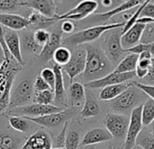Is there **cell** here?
I'll use <instances>...</instances> for the list:
<instances>
[{"label":"cell","instance_id":"6da1fadb","mask_svg":"<svg viewBox=\"0 0 154 149\" xmlns=\"http://www.w3.org/2000/svg\"><path fill=\"white\" fill-rule=\"evenodd\" d=\"M86 51V66L84 74L85 84L105 78L115 69L103 50L94 45H88Z\"/></svg>","mask_w":154,"mask_h":149},{"label":"cell","instance_id":"7a4b0ae2","mask_svg":"<svg viewBox=\"0 0 154 149\" xmlns=\"http://www.w3.org/2000/svg\"><path fill=\"white\" fill-rule=\"evenodd\" d=\"M22 66L15 59H6L0 69V115L8 109L12 85L17 73L22 69Z\"/></svg>","mask_w":154,"mask_h":149},{"label":"cell","instance_id":"3957f363","mask_svg":"<svg viewBox=\"0 0 154 149\" xmlns=\"http://www.w3.org/2000/svg\"><path fill=\"white\" fill-rule=\"evenodd\" d=\"M145 97L148 96L133 84L131 87L128 88L121 96L110 101V107L116 114L131 116L133 109L145 103L148 99H145Z\"/></svg>","mask_w":154,"mask_h":149},{"label":"cell","instance_id":"277c9868","mask_svg":"<svg viewBox=\"0 0 154 149\" xmlns=\"http://www.w3.org/2000/svg\"><path fill=\"white\" fill-rule=\"evenodd\" d=\"M125 23H112V24H107V25L94 26L86 29H84L82 31L72 34L71 36L63 39L62 44L69 46H78L80 45H84V44L97 40L100 36H102L107 31L123 27Z\"/></svg>","mask_w":154,"mask_h":149},{"label":"cell","instance_id":"5b68a950","mask_svg":"<svg viewBox=\"0 0 154 149\" xmlns=\"http://www.w3.org/2000/svg\"><path fill=\"white\" fill-rule=\"evenodd\" d=\"M103 36L102 49L112 64H119L124 57V54L127 53L122 46V27L107 31Z\"/></svg>","mask_w":154,"mask_h":149},{"label":"cell","instance_id":"8992f818","mask_svg":"<svg viewBox=\"0 0 154 149\" xmlns=\"http://www.w3.org/2000/svg\"><path fill=\"white\" fill-rule=\"evenodd\" d=\"M65 108L56 106L54 105H40V104H31L21 107H17L7 112V116H26V117H40L50 114L58 113Z\"/></svg>","mask_w":154,"mask_h":149},{"label":"cell","instance_id":"52a82bcc","mask_svg":"<svg viewBox=\"0 0 154 149\" xmlns=\"http://www.w3.org/2000/svg\"><path fill=\"white\" fill-rule=\"evenodd\" d=\"M34 94L35 90L32 83L29 80L22 81L11 91L9 106L7 112L17 107L27 106L28 103L32 100Z\"/></svg>","mask_w":154,"mask_h":149},{"label":"cell","instance_id":"ba28073f","mask_svg":"<svg viewBox=\"0 0 154 149\" xmlns=\"http://www.w3.org/2000/svg\"><path fill=\"white\" fill-rule=\"evenodd\" d=\"M104 124L106 129L111 133L113 138L125 140L130 125V116L116 113H109L105 116Z\"/></svg>","mask_w":154,"mask_h":149},{"label":"cell","instance_id":"9c48e42d","mask_svg":"<svg viewBox=\"0 0 154 149\" xmlns=\"http://www.w3.org/2000/svg\"><path fill=\"white\" fill-rule=\"evenodd\" d=\"M76 113V108L72 107V108H65L64 110L58 112V113H54L50 114L45 116H40V117H26L29 121H31L34 124H36L42 127L45 128H54L62 124H64L65 122L72 120V116Z\"/></svg>","mask_w":154,"mask_h":149},{"label":"cell","instance_id":"30bf717a","mask_svg":"<svg viewBox=\"0 0 154 149\" xmlns=\"http://www.w3.org/2000/svg\"><path fill=\"white\" fill-rule=\"evenodd\" d=\"M141 110H142V105L133 109L132 112L131 113L130 125L126 135V138L124 140L123 149H132L134 146H136L137 138L140 134V132L142 131V127H143Z\"/></svg>","mask_w":154,"mask_h":149},{"label":"cell","instance_id":"8fae6325","mask_svg":"<svg viewBox=\"0 0 154 149\" xmlns=\"http://www.w3.org/2000/svg\"><path fill=\"white\" fill-rule=\"evenodd\" d=\"M98 8V1L94 0H85L80 2L74 8L67 13L57 16V20H83L91 16Z\"/></svg>","mask_w":154,"mask_h":149},{"label":"cell","instance_id":"7c38bea8","mask_svg":"<svg viewBox=\"0 0 154 149\" xmlns=\"http://www.w3.org/2000/svg\"><path fill=\"white\" fill-rule=\"evenodd\" d=\"M135 77H136L135 72H131V73H115V72H112L102 79L94 80V81H91V82L86 83L85 85V87L89 88V89H101V88H104L106 87L112 86V85L131 82Z\"/></svg>","mask_w":154,"mask_h":149},{"label":"cell","instance_id":"4fadbf2b","mask_svg":"<svg viewBox=\"0 0 154 149\" xmlns=\"http://www.w3.org/2000/svg\"><path fill=\"white\" fill-rule=\"evenodd\" d=\"M86 66V51L85 49H80L76 51L72 55L69 63L63 66L64 71L70 78L71 84L73 83V79L85 73Z\"/></svg>","mask_w":154,"mask_h":149},{"label":"cell","instance_id":"5bb4252c","mask_svg":"<svg viewBox=\"0 0 154 149\" xmlns=\"http://www.w3.org/2000/svg\"><path fill=\"white\" fill-rule=\"evenodd\" d=\"M21 6L33 9L47 17L55 18L56 14V3L52 0H27L21 1Z\"/></svg>","mask_w":154,"mask_h":149},{"label":"cell","instance_id":"9a60e30c","mask_svg":"<svg viewBox=\"0 0 154 149\" xmlns=\"http://www.w3.org/2000/svg\"><path fill=\"white\" fill-rule=\"evenodd\" d=\"M21 149H52V138L42 130H36L24 143Z\"/></svg>","mask_w":154,"mask_h":149},{"label":"cell","instance_id":"2e32d148","mask_svg":"<svg viewBox=\"0 0 154 149\" xmlns=\"http://www.w3.org/2000/svg\"><path fill=\"white\" fill-rule=\"evenodd\" d=\"M112 139H113L112 135L106 128H103V127L94 128L89 130L85 135L84 138L81 140L80 148L88 145H94L100 143L108 142Z\"/></svg>","mask_w":154,"mask_h":149},{"label":"cell","instance_id":"e0dca14e","mask_svg":"<svg viewBox=\"0 0 154 149\" xmlns=\"http://www.w3.org/2000/svg\"><path fill=\"white\" fill-rule=\"evenodd\" d=\"M4 39H5L7 47L9 53L11 54V55L13 56V58L17 63L23 65L24 61H23L22 53H21V41H20L17 32L6 28Z\"/></svg>","mask_w":154,"mask_h":149},{"label":"cell","instance_id":"ac0fdd59","mask_svg":"<svg viewBox=\"0 0 154 149\" xmlns=\"http://www.w3.org/2000/svg\"><path fill=\"white\" fill-rule=\"evenodd\" d=\"M53 70L55 74V85H54V106L63 107L65 106V87L63 76V67L54 64L53 65Z\"/></svg>","mask_w":154,"mask_h":149},{"label":"cell","instance_id":"d6986e66","mask_svg":"<svg viewBox=\"0 0 154 149\" xmlns=\"http://www.w3.org/2000/svg\"><path fill=\"white\" fill-rule=\"evenodd\" d=\"M0 25L14 31L25 30L29 27L26 17L17 14H1L0 13Z\"/></svg>","mask_w":154,"mask_h":149},{"label":"cell","instance_id":"ffe728a7","mask_svg":"<svg viewBox=\"0 0 154 149\" xmlns=\"http://www.w3.org/2000/svg\"><path fill=\"white\" fill-rule=\"evenodd\" d=\"M146 25L137 23L122 36V46L124 50H128L140 43L141 36Z\"/></svg>","mask_w":154,"mask_h":149},{"label":"cell","instance_id":"44dd1931","mask_svg":"<svg viewBox=\"0 0 154 149\" xmlns=\"http://www.w3.org/2000/svg\"><path fill=\"white\" fill-rule=\"evenodd\" d=\"M62 35L63 32H54L51 34L50 39L47 42V44L43 47L40 55H38V57L40 58L41 61L46 63L48 61H50L51 59H53L54 54V52L60 47L62 46V42H63V38H62Z\"/></svg>","mask_w":154,"mask_h":149},{"label":"cell","instance_id":"7402d4cb","mask_svg":"<svg viewBox=\"0 0 154 149\" xmlns=\"http://www.w3.org/2000/svg\"><path fill=\"white\" fill-rule=\"evenodd\" d=\"M144 1H139V0H128V1H124L122 2L120 6L107 11V12H104V13H100V14H95L94 15V17L102 22V21H107L109 20L110 18H112V17L120 14V13H122L124 11H127V10H130L133 8H136V7H139L140 6Z\"/></svg>","mask_w":154,"mask_h":149},{"label":"cell","instance_id":"603a6c76","mask_svg":"<svg viewBox=\"0 0 154 149\" xmlns=\"http://www.w3.org/2000/svg\"><path fill=\"white\" fill-rule=\"evenodd\" d=\"M23 138L8 129H0V149H21Z\"/></svg>","mask_w":154,"mask_h":149},{"label":"cell","instance_id":"cb8c5ba5","mask_svg":"<svg viewBox=\"0 0 154 149\" xmlns=\"http://www.w3.org/2000/svg\"><path fill=\"white\" fill-rule=\"evenodd\" d=\"M133 86V82L122 83L117 85H112L106 87L102 89L99 94V99L102 101H112L121 96L123 92H125L128 88Z\"/></svg>","mask_w":154,"mask_h":149},{"label":"cell","instance_id":"d4e9b609","mask_svg":"<svg viewBox=\"0 0 154 149\" xmlns=\"http://www.w3.org/2000/svg\"><path fill=\"white\" fill-rule=\"evenodd\" d=\"M69 98L72 107H78L86 101L85 87L82 83L73 82L71 84L69 88Z\"/></svg>","mask_w":154,"mask_h":149},{"label":"cell","instance_id":"484cf974","mask_svg":"<svg viewBox=\"0 0 154 149\" xmlns=\"http://www.w3.org/2000/svg\"><path fill=\"white\" fill-rule=\"evenodd\" d=\"M27 20L29 23V27L37 28L38 29H45V27H48L52 25H54L55 22H57V18H50L47 17L36 11H33L31 12L28 16H27Z\"/></svg>","mask_w":154,"mask_h":149},{"label":"cell","instance_id":"4316f807","mask_svg":"<svg viewBox=\"0 0 154 149\" xmlns=\"http://www.w3.org/2000/svg\"><path fill=\"white\" fill-rule=\"evenodd\" d=\"M152 58V55L149 51H145L139 55V60L135 70L136 77H138L140 79H143L147 77L149 67L151 65Z\"/></svg>","mask_w":154,"mask_h":149},{"label":"cell","instance_id":"83f0119b","mask_svg":"<svg viewBox=\"0 0 154 149\" xmlns=\"http://www.w3.org/2000/svg\"><path fill=\"white\" fill-rule=\"evenodd\" d=\"M20 41H21V46L26 51H27L28 53L33 54V55H40L43 47L40 46L36 43L35 36H34V33H32L30 31L24 32Z\"/></svg>","mask_w":154,"mask_h":149},{"label":"cell","instance_id":"f1b7e54d","mask_svg":"<svg viewBox=\"0 0 154 149\" xmlns=\"http://www.w3.org/2000/svg\"><path fill=\"white\" fill-rule=\"evenodd\" d=\"M139 60V55L134 54L126 55L122 60L117 65L114 71L115 73H131L135 72L137 64Z\"/></svg>","mask_w":154,"mask_h":149},{"label":"cell","instance_id":"f546056e","mask_svg":"<svg viewBox=\"0 0 154 149\" xmlns=\"http://www.w3.org/2000/svg\"><path fill=\"white\" fill-rule=\"evenodd\" d=\"M9 126L15 131L22 134L27 133L31 128V121L26 119V116H10L8 117Z\"/></svg>","mask_w":154,"mask_h":149},{"label":"cell","instance_id":"4dcf8cb0","mask_svg":"<svg viewBox=\"0 0 154 149\" xmlns=\"http://www.w3.org/2000/svg\"><path fill=\"white\" fill-rule=\"evenodd\" d=\"M141 118L143 126H149L154 120V100L148 98L142 105Z\"/></svg>","mask_w":154,"mask_h":149},{"label":"cell","instance_id":"1f68e13d","mask_svg":"<svg viewBox=\"0 0 154 149\" xmlns=\"http://www.w3.org/2000/svg\"><path fill=\"white\" fill-rule=\"evenodd\" d=\"M72 54L71 53L70 49L64 46H62L54 52L53 60L54 61V63L56 65L63 67L69 63V61L72 58Z\"/></svg>","mask_w":154,"mask_h":149},{"label":"cell","instance_id":"d6a6232c","mask_svg":"<svg viewBox=\"0 0 154 149\" xmlns=\"http://www.w3.org/2000/svg\"><path fill=\"white\" fill-rule=\"evenodd\" d=\"M136 145L142 149H154V136L149 130L144 129L140 132L137 138Z\"/></svg>","mask_w":154,"mask_h":149},{"label":"cell","instance_id":"836d02e7","mask_svg":"<svg viewBox=\"0 0 154 149\" xmlns=\"http://www.w3.org/2000/svg\"><path fill=\"white\" fill-rule=\"evenodd\" d=\"M98 113H99V106L97 102H95L91 98H86L83 109L81 110L80 116L84 119H86L97 116Z\"/></svg>","mask_w":154,"mask_h":149},{"label":"cell","instance_id":"e575fe53","mask_svg":"<svg viewBox=\"0 0 154 149\" xmlns=\"http://www.w3.org/2000/svg\"><path fill=\"white\" fill-rule=\"evenodd\" d=\"M35 104L40 105H54V92L52 89H48L42 92H35Z\"/></svg>","mask_w":154,"mask_h":149},{"label":"cell","instance_id":"d590c367","mask_svg":"<svg viewBox=\"0 0 154 149\" xmlns=\"http://www.w3.org/2000/svg\"><path fill=\"white\" fill-rule=\"evenodd\" d=\"M22 8L21 1L17 0H0V12L1 14H13Z\"/></svg>","mask_w":154,"mask_h":149},{"label":"cell","instance_id":"8d00e7d4","mask_svg":"<svg viewBox=\"0 0 154 149\" xmlns=\"http://www.w3.org/2000/svg\"><path fill=\"white\" fill-rule=\"evenodd\" d=\"M148 2H149V1H144L140 6H139L138 8L136 9V11L131 15V17L125 22V25H124V27H122V35H123L124 33H126L129 29H131L134 25H136V24L138 23V20L140 18V14H141L143 8H145V6L147 5Z\"/></svg>","mask_w":154,"mask_h":149},{"label":"cell","instance_id":"74e56055","mask_svg":"<svg viewBox=\"0 0 154 149\" xmlns=\"http://www.w3.org/2000/svg\"><path fill=\"white\" fill-rule=\"evenodd\" d=\"M72 120L65 122L63 125L61 132L52 139V147H65V141H66V132L68 129V125Z\"/></svg>","mask_w":154,"mask_h":149},{"label":"cell","instance_id":"f35d334b","mask_svg":"<svg viewBox=\"0 0 154 149\" xmlns=\"http://www.w3.org/2000/svg\"><path fill=\"white\" fill-rule=\"evenodd\" d=\"M80 135L76 131H70L67 133L65 149H78L80 148Z\"/></svg>","mask_w":154,"mask_h":149},{"label":"cell","instance_id":"ab89813d","mask_svg":"<svg viewBox=\"0 0 154 149\" xmlns=\"http://www.w3.org/2000/svg\"><path fill=\"white\" fill-rule=\"evenodd\" d=\"M140 43L144 45H151L154 43V24L149 23L145 26L143 30Z\"/></svg>","mask_w":154,"mask_h":149},{"label":"cell","instance_id":"60d3db41","mask_svg":"<svg viewBox=\"0 0 154 149\" xmlns=\"http://www.w3.org/2000/svg\"><path fill=\"white\" fill-rule=\"evenodd\" d=\"M40 76L48 84V86L51 87V89L54 90V85H55V74H54V70L49 67H45L41 71Z\"/></svg>","mask_w":154,"mask_h":149},{"label":"cell","instance_id":"b9f144b4","mask_svg":"<svg viewBox=\"0 0 154 149\" xmlns=\"http://www.w3.org/2000/svg\"><path fill=\"white\" fill-rule=\"evenodd\" d=\"M34 36H35L36 43L40 46L44 47L47 44V42L49 41L50 36H51V33H49L45 29H38L34 33Z\"/></svg>","mask_w":154,"mask_h":149},{"label":"cell","instance_id":"7bdbcfd3","mask_svg":"<svg viewBox=\"0 0 154 149\" xmlns=\"http://www.w3.org/2000/svg\"><path fill=\"white\" fill-rule=\"evenodd\" d=\"M48 89H51V87L48 86V84L43 79V78L40 76V74L37 76L35 80V83H34L35 92H42V91H45Z\"/></svg>","mask_w":154,"mask_h":149},{"label":"cell","instance_id":"ee69618b","mask_svg":"<svg viewBox=\"0 0 154 149\" xmlns=\"http://www.w3.org/2000/svg\"><path fill=\"white\" fill-rule=\"evenodd\" d=\"M140 83H141L143 85L154 87V58H152V60H151V65L149 67L147 77L145 78H143L142 81Z\"/></svg>","mask_w":154,"mask_h":149},{"label":"cell","instance_id":"f6af8a7d","mask_svg":"<svg viewBox=\"0 0 154 149\" xmlns=\"http://www.w3.org/2000/svg\"><path fill=\"white\" fill-rule=\"evenodd\" d=\"M133 84L135 87H137L139 89H140L142 92H144L149 98H152L154 100V87L143 85V84H141L140 82H136V81H133Z\"/></svg>","mask_w":154,"mask_h":149},{"label":"cell","instance_id":"bcb514c9","mask_svg":"<svg viewBox=\"0 0 154 149\" xmlns=\"http://www.w3.org/2000/svg\"><path fill=\"white\" fill-rule=\"evenodd\" d=\"M145 51H149V45H144V44H138L137 46L128 49L126 52L129 54H134L137 55H140V54H142Z\"/></svg>","mask_w":154,"mask_h":149},{"label":"cell","instance_id":"7dc6e473","mask_svg":"<svg viewBox=\"0 0 154 149\" xmlns=\"http://www.w3.org/2000/svg\"><path fill=\"white\" fill-rule=\"evenodd\" d=\"M141 17H148L150 19L154 20V4L149 1L145 8H143L141 14H140V18Z\"/></svg>","mask_w":154,"mask_h":149},{"label":"cell","instance_id":"c3c4849f","mask_svg":"<svg viewBox=\"0 0 154 149\" xmlns=\"http://www.w3.org/2000/svg\"><path fill=\"white\" fill-rule=\"evenodd\" d=\"M61 30L63 33L66 34L73 33V31L75 30V25L73 22H71L70 20H64L61 26Z\"/></svg>","mask_w":154,"mask_h":149},{"label":"cell","instance_id":"681fc988","mask_svg":"<svg viewBox=\"0 0 154 149\" xmlns=\"http://www.w3.org/2000/svg\"><path fill=\"white\" fill-rule=\"evenodd\" d=\"M138 23L143 24V25H147V24H149V23H153L154 24V20L150 19V18H148V17H141V18H140L138 20Z\"/></svg>","mask_w":154,"mask_h":149},{"label":"cell","instance_id":"f907efd6","mask_svg":"<svg viewBox=\"0 0 154 149\" xmlns=\"http://www.w3.org/2000/svg\"><path fill=\"white\" fill-rule=\"evenodd\" d=\"M6 61V54H5V51H4V48L0 43V63H4Z\"/></svg>","mask_w":154,"mask_h":149},{"label":"cell","instance_id":"816d5d0a","mask_svg":"<svg viewBox=\"0 0 154 149\" xmlns=\"http://www.w3.org/2000/svg\"><path fill=\"white\" fill-rule=\"evenodd\" d=\"M101 2H102L103 7H104V8H110L113 3V1H110V0H103Z\"/></svg>","mask_w":154,"mask_h":149},{"label":"cell","instance_id":"f5cc1de1","mask_svg":"<svg viewBox=\"0 0 154 149\" xmlns=\"http://www.w3.org/2000/svg\"><path fill=\"white\" fill-rule=\"evenodd\" d=\"M149 131H150L151 135L154 136V120H153V122L149 125Z\"/></svg>","mask_w":154,"mask_h":149},{"label":"cell","instance_id":"db71d44e","mask_svg":"<svg viewBox=\"0 0 154 149\" xmlns=\"http://www.w3.org/2000/svg\"><path fill=\"white\" fill-rule=\"evenodd\" d=\"M149 52L152 55V57L154 58V43H152L151 45H149Z\"/></svg>","mask_w":154,"mask_h":149},{"label":"cell","instance_id":"11a10c76","mask_svg":"<svg viewBox=\"0 0 154 149\" xmlns=\"http://www.w3.org/2000/svg\"><path fill=\"white\" fill-rule=\"evenodd\" d=\"M81 149H95V147H94V145H88V146L82 147Z\"/></svg>","mask_w":154,"mask_h":149},{"label":"cell","instance_id":"9f6ffc18","mask_svg":"<svg viewBox=\"0 0 154 149\" xmlns=\"http://www.w3.org/2000/svg\"><path fill=\"white\" fill-rule=\"evenodd\" d=\"M52 149H65V147H52Z\"/></svg>","mask_w":154,"mask_h":149},{"label":"cell","instance_id":"6f0895ef","mask_svg":"<svg viewBox=\"0 0 154 149\" xmlns=\"http://www.w3.org/2000/svg\"><path fill=\"white\" fill-rule=\"evenodd\" d=\"M132 149H142L141 147H140V146H138V145H136V146H134Z\"/></svg>","mask_w":154,"mask_h":149},{"label":"cell","instance_id":"680465c9","mask_svg":"<svg viewBox=\"0 0 154 149\" xmlns=\"http://www.w3.org/2000/svg\"><path fill=\"white\" fill-rule=\"evenodd\" d=\"M2 65H3L2 63H0V69H1V67H2Z\"/></svg>","mask_w":154,"mask_h":149},{"label":"cell","instance_id":"91938a15","mask_svg":"<svg viewBox=\"0 0 154 149\" xmlns=\"http://www.w3.org/2000/svg\"><path fill=\"white\" fill-rule=\"evenodd\" d=\"M121 149H122V148H121Z\"/></svg>","mask_w":154,"mask_h":149}]
</instances>
